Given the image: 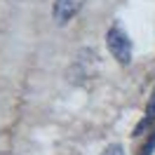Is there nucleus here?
I'll use <instances>...</instances> for the list:
<instances>
[{"instance_id":"1","label":"nucleus","mask_w":155,"mask_h":155,"mask_svg":"<svg viewBox=\"0 0 155 155\" xmlns=\"http://www.w3.org/2000/svg\"><path fill=\"white\" fill-rule=\"evenodd\" d=\"M106 47L110 52V57L115 59L120 66H129L132 64V40L127 35L122 26H110L106 31Z\"/></svg>"},{"instance_id":"2","label":"nucleus","mask_w":155,"mask_h":155,"mask_svg":"<svg viewBox=\"0 0 155 155\" xmlns=\"http://www.w3.org/2000/svg\"><path fill=\"white\" fill-rule=\"evenodd\" d=\"M82 7H85V0H54V5H52V19H54L57 26H68L80 14Z\"/></svg>"},{"instance_id":"3","label":"nucleus","mask_w":155,"mask_h":155,"mask_svg":"<svg viewBox=\"0 0 155 155\" xmlns=\"http://www.w3.org/2000/svg\"><path fill=\"white\" fill-rule=\"evenodd\" d=\"M150 122H155V89H153V97H150V104H148V108H146V117H143V122L136 127V134L143 129L146 125H150Z\"/></svg>"},{"instance_id":"4","label":"nucleus","mask_w":155,"mask_h":155,"mask_svg":"<svg viewBox=\"0 0 155 155\" xmlns=\"http://www.w3.org/2000/svg\"><path fill=\"white\" fill-rule=\"evenodd\" d=\"M101 155H125V148L120 143H110V146H106V148L101 150Z\"/></svg>"}]
</instances>
